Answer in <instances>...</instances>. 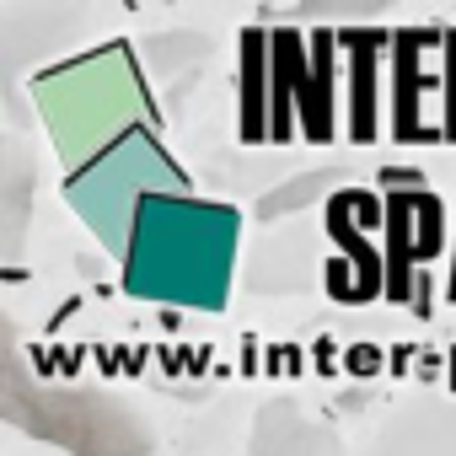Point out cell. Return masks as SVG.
<instances>
[{
	"mask_svg": "<svg viewBox=\"0 0 456 456\" xmlns=\"http://www.w3.org/2000/svg\"><path fill=\"white\" fill-rule=\"evenodd\" d=\"M242 253V209L225 199L151 193L124 253V296L161 312H225Z\"/></svg>",
	"mask_w": 456,
	"mask_h": 456,
	"instance_id": "1",
	"label": "cell"
},
{
	"mask_svg": "<svg viewBox=\"0 0 456 456\" xmlns=\"http://www.w3.org/2000/svg\"><path fill=\"white\" fill-rule=\"evenodd\" d=\"M33 102L44 113L49 145L65 161V172L92 167L124 134H134L140 124L161 118L151 92H145L140 49H129L124 38H108L102 49L76 54V60L44 70L33 81Z\"/></svg>",
	"mask_w": 456,
	"mask_h": 456,
	"instance_id": "2",
	"label": "cell"
},
{
	"mask_svg": "<svg viewBox=\"0 0 456 456\" xmlns=\"http://www.w3.org/2000/svg\"><path fill=\"white\" fill-rule=\"evenodd\" d=\"M0 413L12 429L60 445L65 456H151L156 424L108 387H60L44 381L17 338V322H0Z\"/></svg>",
	"mask_w": 456,
	"mask_h": 456,
	"instance_id": "3",
	"label": "cell"
},
{
	"mask_svg": "<svg viewBox=\"0 0 456 456\" xmlns=\"http://www.w3.org/2000/svg\"><path fill=\"white\" fill-rule=\"evenodd\" d=\"M151 193H193L188 172L177 167V156L161 145L156 124H140L134 134H124L113 151H102L92 167L65 172V204L70 215L86 225V232L124 264L129 237H134V220L140 204Z\"/></svg>",
	"mask_w": 456,
	"mask_h": 456,
	"instance_id": "4",
	"label": "cell"
},
{
	"mask_svg": "<svg viewBox=\"0 0 456 456\" xmlns=\"http://www.w3.org/2000/svg\"><path fill=\"white\" fill-rule=\"evenodd\" d=\"M387 92H392V140L397 145H435L445 140L440 124H424L429 97H445V28H392V60H387Z\"/></svg>",
	"mask_w": 456,
	"mask_h": 456,
	"instance_id": "5",
	"label": "cell"
},
{
	"mask_svg": "<svg viewBox=\"0 0 456 456\" xmlns=\"http://www.w3.org/2000/svg\"><path fill=\"white\" fill-rule=\"evenodd\" d=\"M381 253H387V301L413 306V280L419 269H435V258L451 248L445 232V199L435 188H413V193H387V232H381Z\"/></svg>",
	"mask_w": 456,
	"mask_h": 456,
	"instance_id": "6",
	"label": "cell"
},
{
	"mask_svg": "<svg viewBox=\"0 0 456 456\" xmlns=\"http://www.w3.org/2000/svg\"><path fill=\"white\" fill-rule=\"evenodd\" d=\"M322 232L338 248V258L354 269V306H370L387 296V253H381V232H387V199L370 188H338L322 204Z\"/></svg>",
	"mask_w": 456,
	"mask_h": 456,
	"instance_id": "7",
	"label": "cell"
},
{
	"mask_svg": "<svg viewBox=\"0 0 456 456\" xmlns=\"http://www.w3.org/2000/svg\"><path fill=\"white\" fill-rule=\"evenodd\" d=\"M344 49V134L349 145H376L381 134V70L392 60L387 28H338Z\"/></svg>",
	"mask_w": 456,
	"mask_h": 456,
	"instance_id": "8",
	"label": "cell"
},
{
	"mask_svg": "<svg viewBox=\"0 0 456 456\" xmlns=\"http://www.w3.org/2000/svg\"><path fill=\"white\" fill-rule=\"evenodd\" d=\"M360 456H456V397L419 392L397 403Z\"/></svg>",
	"mask_w": 456,
	"mask_h": 456,
	"instance_id": "9",
	"label": "cell"
},
{
	"mask_svg": "<svg viewBox=\"0 0 456 456\" xmlns=\"http://www.w3.org/2000/svg\"><path fill=\"white\" fill-rule=\"evenodd\" d=\"M237 134L242 145H269L274 134V28L237 33Z\"/></svg>",
	"mask_w": 456,
	"mask_h": 456,
	"instance_id": "10",
	"label": "cell"
},
{
	"mask_svg": "<svg viewBox=\"0 0 456 456\" xmlns=\"http://www.w3.org/2000/svg\"><path fill=\"white\" fill-rule=\"evenodd\" d=\"M248 456H349V451H344V435L328 419H306L296 403L274 397L253 413Z\"/></svg>",
	"mask_w": 456,
	"mask_h": 456,
	"instance_id": "11",
	"label": "cell"
},
{
	"mask_svg": "<svg viewBox=\"0 0 456 456\" xmlns=\"http://www.w3.org/2000/svg\"><path fill=\"white\" fill-rule=\"evenodd\" d=\"M338 54H344L338 33L317 28L312 33V76L301 92V140L306 145H333V134H338V81H344Z\"/></svg>",
	"mask_w": 456,
	"mask_h": 456,
	"instance_id": "12",
	"label": "cell"
},
{
	"mask_svg": "<svg viewBox=\"0 0 456 456\" xmlns=\"http://www.w3.org/2000/svg\"><path fill=\"white\" fill-rule=\"evenodd\" d=\"M306 76H312V33L274 28V134H269V145H290L301 134Z\"/></svg>",
	"mask_w": 456,
	"mask_h": 456,
	"instance_id": "13",
	"label": "cell"
},
{
	"mask_svg": "<svg viewBox=\"0 0 456 456\" xmlns=\"http://www.w3.org/2000/svg\"><path fill=\"white\" fill-rule=\"evenodd\" d=\"M28 204H33V156H28V145L12 134V140H6V156H0V225H6V258L22 248Z\"/></svg>",
	"mask_w": 456,
	"mask_h": 456,
	"instance_id": "14",
	"label": "cell"
},
{
	"mask_svg": "<svg viewBox=\"0 0 456 456\" xmlns=\"http://www.w3.org/2000/svg\"><path fill=\"white\" fill-rule=\"evenodd\" d=\"M344 188V172L338 167H312V172H301V177H290V183H280V188H269L264 199H258V220L264 225H274V220H285V215H301L306 204H328L333 193Z\"/></svg>",
	"mask_w": 456,
	"mask_h": 456,
	"instance_id": "15",
	"label": "cell"
},
{
	"mask_svg": "<svg viewBox=\"0 0 456 456\" xmlns=\"http://www.w3.org/2000/svg\"><path fill=\"white\" fill-rule=\"evenodd\" d=\"M209 49H215V44H209L204 33H172V38L156 33V38L140 44V54H145V60H161L167 76H172V70H199V60H204Z\"/></svg>",
	"mask_w": 456,
	"mask_h": 456,
	"instance_id": "16",
	"label": "cell"
},
{
	"mask_svg": "<svg viewBox=\"0 0 456 456\" xmlns=\"http://www.w3.org/2000/svg\"><path fill=\"white\" fill-rule=\"evenodd\" d=\"M381 370H392V354H387L381 344H349V349H344V376L370 381V376H381Z\"/></svg>",
	"mask_w": 456,
	"mask_h": 456,
	"instance_id": "17",
	"label": "cell"
},
{
	"mask_svg": "<svg viewBox=\"0 0 456 456\" xmlns=\"http://www.w3.org/2000/svg\"><path fill=\"white\" fill-rule=\"evenodd\" d=\"M322 285H328V301H338V306H354V269H349L338 253L322 264Z\"/></svg>",
	"mask_w": 456,
	"mask_h": 456,
	"instance_id": "18",
	"label": "cell"
},
{
	"mask_svg": "<svg viewBox=\"0 0 456 456\" xmlns=\"http://www.w3.org/2000/svg\"><path fill=\"white\" fill-rule=\"evenodd\" d=\"M440 129L456 145V28H445V118H440Z\"/></svg>",
	"mask_w": 456,
	"mask_h": 456,
	"instance_id": "19",
	"label": "cell"
},
{
	"mask_svg": "<svg viewBox=\"0 0 456 456\" xmlns=\"http://www.w3.org/2000/svg\"><path fill=\"white\" fill-rule=\"evenodd\" d=\"M264 376H290V344H274L264 354Z\"/></svg>",
	"mask_w": 456,
	"mask_h": 456,
	"instance_id": "20",
	"label": "cell"
},
{
	"mask_svg": "<svg viewBox=\"0 0 456 456\" xmlns=\"http://www.w3.org/2000/svg\"><path fill=\"white\" fill-rule=\"evenodd\" d=\"M445 365H451L445 354H435V349H419V376H424V381H435V376H440Z\"/></svg>",
	"mask_w": 456,
	"mask_h": 456,
	"instance_id": "21",
	"label": "cell"
},
{
	"mask_svg": "<svg viewBox=\"0 0 456 456\" xmlns=\"http://www.w3.org/2000/svg\"><path fill=\"white\" fill-rule=\"evenodd\" d=\"M333 349H338L333 338H317V344H312V354H317V365H322V376H333Z\"/></svg>",
	"mask_w": 456,
	"mask_h": 456,
	"instance_id": "22",
	"label": "cell"
},
{
	"mask_svg": "<svg viewBox=\"0 0 456 456\" xmlns=\"http://www.w3.org/2000/svg\"><path fill=\"white\" fill-rule=\"evenodd\" d=\"M242 376H264V370H258V344H253V338H242Z\"/></svg>",
	"mask_w": 456,
	"mask_h": 456,
	"instance_id": "23",
	"label": "cell"
},
{
	"mask_svg": "<svg viewBox=\"0 0 456 456\" xmlns=\"http://www.w3.org/2000/svg\"><path fill=\"white\" fill-rule=\"evenodd\" d=\"M408 360H419V349H413V344H397V349H392V376H403Z\"/></svg>",
	"mask_w": 456,
	"mask_h": 456,
	"instance_id": "24",
	"label": "cell"
},
{
	"mask_svg": "<svg viewBox=\"0 0 456 456\" xmlns=\"http://www.w3.org/2000/svg\"><path fill=\"white\" fill-rule=\"evenodd\" d=\"M445 301L456 306V232H451V280H445Z\"/></svg>",
	"mask_w": 456,
	"mask_h": 456,
	"instance_id": "25",
	"label": "cell"
},
{
	"mask_svg": "<svg viewBox=\"0 0 456 456\" xmlns=\"http://www.w3.org/2000/svg\"><path fill=\"white\" fill-rule=\"evenodd\" d=\"M118 365L134 376V365H145V349H124V354H118Z\"/></svg>",
	"mask_w": 456,
	"mask_h": 456,
	"instance_id": "26",
	"label": "cell"
},
{
	"mask_svg": "<svg viewBox=\"0 0 456 456\" xmlns=\"http://www.w3.org/2000/svg\"><path fill=\"white\" fill-rule=\"evenodd\" d=\"M445 360H451V397H456V344L445 349Z\"/></svg>",
	"mask_w": 456,
	"mask_h": 456,
	"instance_id": "27",
	"label": "cell"
}]
</instances>
